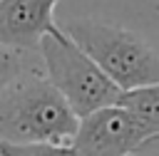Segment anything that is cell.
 I'll list each match as a JSON object with an SVG mask.
<instances>
[{
    "label": "cell",
    "instance_id": "cell-5",
    "mask_svg": "<svg viewBox=\"0 0 159 156\" xmlns=\"http://www.w3.org/2000/svg\"><path fill=\"white\" fill-rule=\"evenodd\" d=\"M60 0H0V45L30 52L47 32H55V7Z\"/></svg>",
    "mask_w": 159,
    "mask_h": 156
},
{
    "label": "cell",
    "instance_id": "cell-4",
    "mask_svg": "<svg viewBox=\"0 0 159 156\" xmlns=\"http://www.w3.org/2000/svg\"><path fill=\"white\" fill-rule=\"evenodd\" d=\"M157 139L159 121L112 104L80 119L72 149L80 156H129Z\"/></svg>",
    "mask_w": 159,
    "mask_h": 156
},
{
    "label": "cell",
    "instance_id": "cell-1",
    "mask_svg": "<svg viewBox=\"0 0 159 156\" xmlns=\"http://www.w3.org/2000/svg\"><path fill=\"white\" fill-rule=\"evenodd\" d=\"M80 119L42 72L22 69L0 89V141L72 144Z\"/></svg>",
    "mask_w": 159,
    "mask_h": 156
},
{
    "label": "cell",
    "instance_id": "cell-2",
    "mask_svg": "<svg viewBox=\"0 0 159 156\" xmlns=\"http://www.w3.org/2000/svg\"><path fill=\"white\" fill-rule=\"evenodd\" d=\"M62 32L122 92L159 82V54L132 30L80 17L65 22Z\"/></svg>",
    "mask_w": 159,
    "mask_h": 156
},
{
    "label": "cell",
    "instance_id": "cell-3",
    "mask_svg": "<svg viewBox=\"0 0 159 156\" xmlns=\"http://www.w3.org/2000/svg\"><path fill=\"white\" fill-rule=\"evenodd\" d=\"M37 52L42 57L47 82L62 94L77 119L117 104L122 89L109 82V77L62 32V27L47 32L40 40Z\"/></svg>",
    "mask_w": 159,
    "mask_h": 156
},
{
    "label": "cell",
    "instance_id": "cell-8",
    "mask_svg": "<svg viewBox=\"0 0 159 156\" xmlns=\"http://www.w3.org/2000/svg\"><path fill=\"white\" fill-rule=\"evenodd\" d=\"M22 69H25V52L0 45V89L5 84H10Z\"/></svg>",
    "mask_w": 159,
    "mask_h": 156
},
{
    "label": "cell",
    "instance_id": "cell-6",
    "mask_svg": "<svg viewBox=\"0 0 159 156\" xmlns=\"http://www.w3.org/2000/svg\"><path fill=\"white\" fill-rule=\"evenodd\" d=\"M117 106H124V109H129L144 119L159 121V82L122 92L117 99Z\"/></svg>",
    "mask_w": 159,
    "mask_h": 156
},
{
    "label": "cell",
    "instance_id": "cell-7",
    "mask_svg": "<svg viewBox=\"0 0 159 156\" xmlns=\"http://www.w3.org/2000/svg\"><path fill=\"white\" fill-rule=\"evenodd\" d=\"M0 156H80L72 144H5L0 141Z\"/></svg>",
    "mask_w": 159,
    "mask_h": 156
}]
</instances>
